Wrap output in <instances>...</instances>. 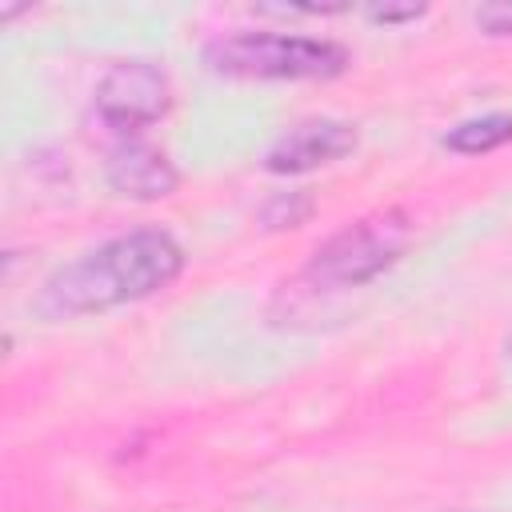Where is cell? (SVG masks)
<instances>
[{"instance_id":"1","label":"cell","mask_w":512,"mask_h":512,"mask_svg":"<svg viewBox=\"0 0 512 512\" xmlns=\"http://www.w3.org/2000/svg\"><path fill=\"white\" fill-rule=\"evenodd\" d=\"M180 268H184V252L168 232L156 228L128 232L80 256L76 264L60 268L44 288V304L68 316L104 312L168 288L180 276Z\"/></svg>"},{"instance_id":"2","label":"cell","mask_w":512,"mask_h":512,"mask_svg":"<svg viewBox=\"0 0 512 512\" xmlns=\"http://www.w3.org/2000/svg\"><path fill=\"white\" fill-rule=\"evenodd\" d=\"M208 60L216 72L232 76H272V80H316L336 76L348 64V52L332 40L308 36H268V32H240L228 40L208 44Z\"/></svg>"},{"instance_id":"3","label":"cell","mask_w":512,"mask_h":512,"mask_svg":"<svg viewBox=\"0 0 512 512\" xmlns=\"http://www.w3.org/2000/svg\"><path fill=\"white\" fill-rule=\"evenodd\" d=\"M408 236L412 228L404 212L364 216L316 248L308 276L328 288H360L372 276H380L388 264H396V256L408 248Z\"/></svg>"},{"instance_id":"4","label":"cell","mask_w":512,"mask_h":512,"mask_svg":"<svg viewBox=\"0 0 512 512\" xmlns=\"http://www.w3.org/2000/svg\"><path fill=\"white\" fill-rule=\"evenodd\" d=\"M172 88L152 64H116L96 88V112L116 132H136L168 112Z\"/></svg>"},{"instance_id":"5","label":"cell","mask_w":512,"mask_h":512,"mask_svg":"<svg viewBox=\"0 0 512 512\" xmlns=\"http://www.w3.org/2000/svg\"><path fill=\"white\" fill-rule=\"evenodd\" d=\"M356 148V128L344 120H304L288 136L276 140L268 152L272 172H308L320 164H332Z\"/></svg>"},{"instance_id":"6","label":"cell","mask_w":512,"mask_h":512,"mask_svg":"<svg viewBox=\"0 0 512 512\" xmlns=\"http://www.w3.org/2000/svg\"><path fill=\"white\" fill-rule=\"evenodd\" d=\"M108 184L120 196L156 200V196H168L176 188V168L168 164L164 152H156L148 144H124L108 160Z\"/></svg>"},{"instance_id":"7","label":"cell","mask_w":512,"mask_h":512,"mask_svg":"<svg viewBox=\"0 0 512 512\" xmlns=\"http://www.w3.org/2000/svg\"><path fill=\"white\" fill-rule=\"evenodd\" d=\"M504 140H512V120H508V116H476V120L456 124V128L444 136V148L464 152V156H480V152L500 148Z\"/></svg>"},{"instance_id":"8","label":"cell","mask_w":512,"mask_h":512,"mask_svg":"<svg viewBox=\"0 0 512 512\" xmlns=\"http://www.w3.org/2000/svg\"><path fill=\"white\" fill-rule=\"evenodd\" d=\"M476 24L492 36H512V4H488L476 12Z\"/></svg>"},{"instance_id":"9","label":"cell","mask_w":512,"mask_h":512,"mask_svg":"<svg viewBox=\"0 0 512 512\" xmlns=\"http://www.w3.org/2000/svg\"><path fill=\"white\" fill-rule=\"evenodd\" d=\"M304 212H308V200H304V204H296V208H292V204H288V200H284V196H280V200H276V204H272V208H268V212H264V220H268V224H272V228H284V224H296V220H300V216H304Z\"/></svg>"}]
</instances>
